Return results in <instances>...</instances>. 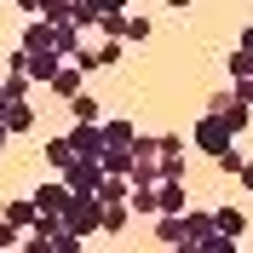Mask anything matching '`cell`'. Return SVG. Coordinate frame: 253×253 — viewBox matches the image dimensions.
I'll return each instance as SVG.
<instances>
[{
	"mask_svg": "<svg viewBox=\"0 0 253 253\" xmlns=\"http://www.w3.org/2000/svg\"><path fill=\"white\" fill-rule=\"evenodd\" d=\"M236 242L219 236V224H213V207L207 213H190L184 207V253H230Z\"/></svg>",
	"mask_w": 253,
	"mask_h": 253,
	"instance_id": "1",
	"label": "cell"
},
{
	"mask_svg": "<svg viewBox=\"0 0 253 253\" xmlns=\"http://www.w3.org/2000/svg\"><path fill=\"white\" fill-rule=\"evenodd\" d=\"M207 115H219V121L230 126L236 138H242V132L253 126V104L236 92V86H224V92H213V98H207Z\"/></svg>",
	"mask_w": 253,
	"mask_h": 253,
	"instance_id": "2",
	"label": "cell"
},
{
	"mask_svg": "<svg viewBox=\"0 0 253 253\" xmlns=\"http://www.w3.org/2000/svg\"><path fill=\"white\" fill-rule=\"evenodd\" d=\"M190 144H196L202 156H224V150L236 144V132H230V126L219 121V115H202V121L190 126Z\"/></svg>",
	"mask_w": 253,
	"mask_h": 253,
	"instance_id": "3",
	"label": "cell"
},
{
	"mask_svg": "<svg viewBox=\"0 0 253 253\" xmlns=\"http://www.w3.org/2000/svg\"><path fill=\"white\" fill-rule=\"evenodd\" d=\"M58 178L75 190V196H98V184H104V161H98V156H75Z\"/></svg>",
	"mask_w": 253,
	"mask_h": 253,
	"instance_id": "4",
	"label": "cell"
},
{
	"mask_svg": "<svg viewBox=\"0 0 253 253\" xmlns=\"http://www.w3.org/2000/svg\"><path fill=\"white\" fill-rule=\"evenodd\" d=\"M98 207H104V196H75V190H69V207H63V224H69L75 236H98Z\"/></svg>",
	"mask_w": 253,
	"mask_h": 253,
	"instance_id": "5",
	"label": "cell"
},
{
	"mask_svg": "<svg viewBox=\"0 0 253 253\" xmlns=\"http://www.w3.org/2000/svg\"><path fill=\"white\" fill-rule=\"evenodd\" d=\"M29 202H35V213H52V219H63V207H69V184L52 173L46 184H35V196H29Z\"/></svg>",
	"mask_w": 253,
	"mask_h": 253,
	"instance_id": "6",
	"label": "cell"
},
{
	"mask_svg": "<svg viewBox=\"0 0 253 253\" xmlns=\"http://www.w3.org/2000/svg\"><path fill=\"white\" fill-rule=\"evenodd\" d=\"M69 144H75V156H104V121H75Z\"/></svg>",
	"mask_w": 253,
	"mask_h": 253,
	"instance_id": "7",
	"label": "cell"
},
{
	"mask_svg": "<svg viewBox=\"0 0 253 253\" xmlns=\"http://www.w3.org/2000/svg\"><path fill=\"white\" fill-rule=\"evenodd\" d=\"M0 121H6V132H12V138H23V132H35V121H41V115H35L29 104H23V98H6Z\"/></svg>",
	"mask_w": 253,
	"mask_h": 253,
	"instance_id": "8",
	"label": "cell"
},
{
	"mask_svg": "<svg viewBox=\"0 0 253 253\" xmlns=\"http://www.w3.org/2000/svg\"><path fill=\"white\" fill-rule=\"evenodd\" d=\"M184 207H190L184 178H167V184H156V213H184Z\"/></svg>",
	"mask_w": 253,
	"mask_h": 253,
	"instance_id": "9",
	"label": "cell"
},
{
	"mask_svg": "<svg viewBox=\"0 0 253 253\" xmlns=\"http://www.w3.org/2000/svg\"><path fill=\"white\" fill-rule=\"evenodd\" d=\"M81 75H86V69H81V63H69V58H63L58 69H52V81H46V86H52V92H58V98H75V92H81Z\"/></svg>",
	"mask_w": 253,
	"mask_h": 253,
	"instance_id": "10",
	"label": "cell"
},
{
	"mask_svg": "<svg viewBox=\"0 0 253 253\" xmlns=\"http://www.w3.org/2000/svg\"><path fill=\"white\" fill-rule=\"evenodd\" d=\"M156 242L161 248H184V213H156Z\"/></svg>",
	"mask_w": 253,
	"mask_h": 253,
	"instance_id": "11",
	"label": "cell"
},
{
	"mask_svg": "<svg viewBox=\"0 0 253 253\" xmlns=\"http://www.w3.org/2000/svg\"><path fill=\"white\" fill-rule=\"evenodd\" d=\"M69 161H75V144H69V132H52V138H46V167H52V173H63Z\"/></svg>",
	"mask_w": 253,
	"mask_h": 253,
	"instance_id": "12",
	"label": "cell"
},
{
	"mask_svg": "<svg viewBox=\"0 0 253 253\" xmlns=\"http://www.w3.org/2000/svg\"><path fill=\"white\" fill-rule=\"evenodd\" d=\"M23 46H29V52H58V46H52V17H29Z\"/></svg>",
	"mask_w": 253,
	"mask_h": 253,
	"instance_id": "13",
	"label": "cell"
},
{
	"mask_svg": "<svg viewBox=\"0 0 253 253\" xmlns=\"http://www.w3.org/2000/svg\"><path fill=\"white\" fill-rule=\"evenodd\" d=\"M213 224H219V236L242 242V230H248V213H236V207H213Z\"/></svg>",
	"mask_w": 253,
	"mask_h": 253,
	"instance_id": "14",
	"label": "cell"
},
{
	"mask_svg": "<svg viewBox=\"0 0 253 253\" xmlns=\"http://www.w3.org/2000/svg\"><path fill=\"white\" fill-rule=\"evenodd\" d=\"M126 219H132V207H126V202H104V207H98V230H110V236L126 230Z\"/></svg>",
	"mask_w": 253,
	"mask_h": 253,
	"instance_id": "15",
	"label": "cell"
},
{
	"mask_svg": "<svg viewBox=\"0 0 253 253\" xmlns=\"http://www.w3.org/2000/svg\"><path fill=\"white\" fill-rule=\"evenodd\" d=\"M58 63H63V52H29V81H35V86H46Z\"/></svg>",
	"mask_w": 253,
	"mask_h": 253,
	"instance_id": "16",
	"label": "cell"
},
{
	"mask_svg": "<svg viewBox=\"0 0 253 253\" xmlns=\"http://www.w3.org/2000/svg\"><path fill=\"white\" fill-rule=\"evenodd\" d=\"M126 207L132 213H156V184H126Z\"/></svg>",
	"mask_w": 253,
	"mask_h": 253,
	"instance_id": "17",
	"label": "cell"
},
{
	"mask_svg": "<svg viewBox=\"0 0 253 253\" xmlns=\"http://www.w3.org/2000/svg\"><path fill=\"white\" fill-rule=\"evenodd\" d=\"M0 213H6V219H12L17 230H29V224H35V202H29V196H17V202H6Z\"/></svg>",
	"mask_w": 253,
	"mask_h": 253,
	"instance_id": "18",
	"label": "cell"
},
{
	"mask_svg": "<svg viewBox=\"0 0 253 253\" xmlns=\"http://www.w3.org/2000/svg\"><path fill=\"white\" fill-rule=\"evenodd\" d=\"M132 138H138V126H132V121H121V115L104 121V144H132Z\"/></svg>",
	"mask_w": 253,
	"mask_h": 253,
	"instance_id": "19",
	"label": "cell"
},
{
	"mask_svg": "<svg viewBox=\"0 0 253 253\" xmlns=\"http://www.w3.org/2000/svg\"><path fill=\"white\" fill-rule=\"evenodd\" d=\"M92 29H98V35H110V41H121V35H126V12H98Z\"/></svg>",
	"mask_w": 253,
	"mask_h": 253,
	"instance_id": "20",
	"label": "cell"
},
{
	"mask_svg": "<svg viewBox=\"0 0 253 253\" xmlns=\"http://www.w3.org/2000/svg\"><path fill=\"white\" fill-rule=\"evenodd\" d=\"M150 35H156V23H150V17H132V12H126V35H121V41H132V46H144Z\"/></svg>",
	"mask_w": 253,
	"mask_h": 253,
	"instance_id": "21",
	"label": "cell"
},
{
	"mask_svg": "<svg viewBox=\"0 0 253 253\" xmlns=\"http://www.w3.org/2000/svg\"><path fill=\"white\" fill-rule=\"evenodd\" d=\"M69 110H75V121H98V98H92V92H75V98H69Z\"/></svg>",
	"mask_w": 253,
	"mask_h": 253,
	"instance_id": "22",
	"label": "cell"
},
{
	"mask_svg": "<svg viewBox=\"0 0 253 253\" xmlns=\"http://www.w3.org/2000/svg\"><path fill=\"white\" fill-rule=\"evenodd\" d=\"M29 86H35V81H29V75H17V69H6V81H0V92H6V98H23Z\"/></svg>",
	"mask_w": 253,
	"mask_h": 253,
	"instance_id": "23",
	"label": "cell"
},
{
	"mask_svg": "<svg viewBox=\"0 0 253 253\" xmlns=\"http://www.w3.org/2000/svg\"><path fill=\"white\" fill-rule=\"evenodd\" d=\"M213 167H219V173H230V178H236V167H242V150H236V144H230L224 156H213Z\"/></svg>",
	"mask_w": 253,
	"mask_h": 253,
	"instance_id": "24",
	"label": "cell"
},
{
	"mask_svg": "<svg viewBox=\"0 0 253 253\" xmlns=\"http://www.w3.org/2000/svg\"><path fill=\"white\" fill-rule=\"evenodd\" d=\"M69 6L75 0H41V17H69Z\"/></svg>",
	"mask_w": 253,
	"mask_h": 253,
	"instance_id": "25",
	"label": "cell"
},
{
	"mask_svg": "<svg viewBox=\"0 0 253 253\" xmlns=\"http://www.w3.org/2000/svg\"><path fill=\"white\" fill-rule=\"evenodd\" d=\"M236 184H242V190H253V161H248V156H242V167H236Z\"/></svg>",
	"mask_w": 253,
	"mask_h": 253,
	"instance_id": "26",
	"label": "cell"
},
{
	"mask_svg": "<svg viewBox=\"0 0 253 253\" xmlns=\"http://www.w3.org/2000/svg\"><path fill=\"white\" fill-rule=\"evenodd\" d=\"M86 6H98V12H126V0H86Z\"/></svg>",
	"mask_w": 253,
	"mask_h": 253,
	"instance_id": "27",
	"label": "cell"
},
{
	"mask_svg": "<svg viewBox=\"0 0 253 253\" xmlns=\"http://www.w3.org/2000/svg\"><path fill=\"white\" fill-rule=\"evenodd\" d=\"M236 46H242V52H253V23H242V35H236Z\"/></svg>",
	"mask_w": 253,
	"mask_h": 253,
	"instance_id": "28",
	"label": "cell"
},
{
	"mask_svg": "<svg viewBox=\"0 0 253 253\" xmlns=\"http://www.w3.org/2000/svg\"><path fill=\"white\" fill-rule=\"evenodd\" d=\"M6 138H12V132H6V121H0V156H6Z\"/></svg>",
	"mask_w": 253,
	"mask_h": 253,
	"instance_id": "29",
	"label": "cell"
},
{
	"mask_svg": "<svg viewBox=\"0 0 253 253\" xmlns=\"http://www.w3.org/2000/svg\"><path fill=\"white\" fill-rule=\"evenodd\" d=\"M167 6H173V12H184V6H190V0H167Z\"/></svg>",
	"mask_w": 253,
	"mask_h": 253,
	"instance_id": "30",
	"label": "cell"
},
{
	"mask_svg": "<svg viewBox=\"0 0 253 253\" xmlns=\"http://www.w3.org/2000/svg\"><path fill=\"white\" fill-rule=\"evenodd\" d=\"M0 110H6V92H0Z\"/></svg>",
	"mask_w": 253,
	"mask_h": 253,
	"instance_id": "31",
	"label": "cell"
}]
</instances>
